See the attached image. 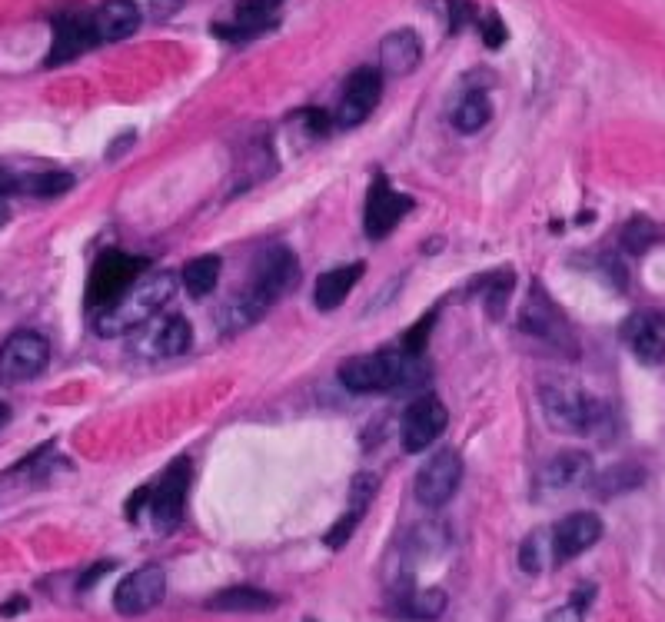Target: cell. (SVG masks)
<instances>
[{"instance_id": "22", "label": "cell", "mask_w": 665, "mask_h": 622, "mask_svg": "<svg viewBox=\"0 0 665 622\" xmlns=\"http://www.w3.org/2000/svg\"><path fill=\"white\" fill-rule=\"evenodd\" d=\"M363 273H366V263H346V267L326 270L313 287V303L326 313L343 307V300L353 293V287L360 283Z\"/></svg>"}, {"instance_id": "13", "label": "cell", "mask_w": 665, "mask_h": 622, "mask_svg": "<svg viewBox=\"0 0 665 622\" xmlns=\"http://www.w3.org/2000/svg\"><path fill=\"white\" fill-rule=\"evenodd\" d=\"M167 596V573L160 566H140L117 586L114 606L120 616H143L150 609H157Z\"/></svg>"}, {"instance_id": "38", "label": "cell", "mask_w": 665, "mask_h": 622, "mask_svg": "<svg viewBox=\"0 0 665 622\" xmlns=\"http://www.w3.org/2000/svg\"><path fill=\"white\" fill-rule=\"evenodd\" d=\"M107 569H110V563H100L97 569H87V573H84V579H80V589H90V583H97V579L104 576Z\"/></svg>"}, {"instance_id": "11", "label": "cell", "mask_w": 665, "mask_h": 622, "mask_svg": "<svg viewBox=\"0 0 665 622\" xmlns=\"http://www.w3.org/2000/svg\"><path fill=\"white\" fill-rule=\"evenodd\" d=\"M449 426V413L446 406L439 403V396H419V400L409 403V410L403 413V426H399V440H403L406 453H423L429 450L439 436L446 433Z\"/></svg>"}, {"instance_id": "1", "label": "cell", "mask_w": 665, "mask_h": 622, "mask_svg": "<svg viewBox=\"0 0 665 622\" xmlns=\"http://www.w3.org/2000/svg\"><path fill=\"white\" fill-rule=\"evenodd\" d=\"M296 280H300V263H296L290 247L263 250L260 260L253 263L247 290H243L233 303L223 307L220 330L240 333V330H247V326H253L257 320H263L266 310H270L276 300H283L286 293L296 287Z\"/></svg>"}, {"instance_id": "28", "label": "cell", "mask_w": 665, "mask_h": 622, "mask_svg": "<svg viewBox=\"0 0 665 622\" xmlns=\"http://www.w3.org/2000/svg\"><path fill=\"white\" fill-rule=\"evenodd\" d=\"M552 563V546H549V529H536L532 536H526V543L519 546V566L526 573H542Z\"/></svg>"}, {"instance_id": "23", "label": "cell", "mask_w": 665, "mask_h": 622, "mask_svg": "<svg viewBox=\"0 0 665 622\" xmlns=\"http://www.w3.org/2000/svg\"><path fill=\"white\" fill-rule=\"evenodd\" d=\"M213 613H266L276 606V596L263 593L257 586H230L207 603Z\"/></svg>"}, {"instance_id": "40", "label": "cell", "mask_w": 665, "mask_h": 622, "mask_svg": "<svg viewBox=\"0 0 665 622\" xmlns=\"http://www.w3.org/2000/svg\"><path fill=\"white\" fill-rule=\"evenodd\" d=\"M7 217H10V210H7L4 197H0V227H4V223H7Z\"/></svg>"}, {"instance_id": "5", "label": "cell", "mask_w": 665, "mask_h": 622, "mask_svg": "<svg viewBox=\"0 0 665 622\" xmlns=\"http://www.w3.org/2000/svg\"><path fill=\"white\" fill-rule=\"evenodd\" d=\"M143 270H147V263H143L140 257H133V253H120V250L104 253V257L94 263V270H90V283H87L90 307H94L97 313L114 307L133 283L140 280Z\"/></svg>"}, {"instance_id": "21", "label": "cell", "mask_w": 665, "mask_h": 622, "mask_svg": "<svg viewBox=\"0 0 665 622\" xmlns=\"http://www.w3.org/2000/svg\"><path fill=\"white\" fill-rule=\"evenodd\" d=\"M419 60H423V44L416 30H393L380 47V74L406 77L419 67Z\"/></svg>"}, {"instance_id": "29", "label": "cell", "mask_w": 665, "mask_h": 622, "mask_svg": "<svg viewBox=\"0 0 665 622\" xmlns=\"http://www.w3.org/2000/svg\"><path fill=\"white\" fill-rule=\"evenodd\" d=\"M74 187V177L64 170H54V173H37V177L24 180V190L34 193V197H60V193H67Z\"/></svg>"}, {"instance_id": "32", "label": "cell", "mask_w": 665, "mask_h": 622, "mask_svg": "<svg viewBox=\"0 0 665 622\" xmlns=\"http://www.w3.org/2000/svg\"><path fill=\"white\" fill-rule=\"evenodd\" d=\"M356 523H360V513H353V509H350V513H346V516L340 519V523H333L330 533L323 536V543L330 546V549H343L346 543H350V536H353Z\"/></svg>"}, {"instance_id": "6", "label": "cell", "mask_w": 665, "mask_h": 622, "mask_svg": "<svg viewBox=\"0 0 665 622\" xmlns=\"http://www.w3.org/2000/svg\"><path fill=\"white\" fill-rule=\"evenodd\" d=\"M47 363H50L47 336H40L34 330H20L14 336H7L4 346H0V383L7 386L30 383L47 370Z\"/></svg>"}, {"instance_id": "14", "label": "cell", "mask_w": 665, "mask_h": 622, "mask_svg": "<svg viewBox=\"0 0 665 622\" xmlns=\"http://www.w3.org/2000/svg\"><path fill=\"white\" fill-rule=\"evenodd\" d=\"M383 97V74L376 67H360L353 70L350 80L343 84L340 107H336V124L340 127H356L373 114L376 104Z\"/></svg>"}, {"instance_id": "31", "label": "cell", "mask_w": 665, "mask_h": 622, "mask_svg": "<svg viewBox=\"0 0 665 622\" xmlns=\"http://www.w3.org/2000/svg\"><path fill=\"white\" fill-rule=\"evenodd\" d=\"M376 476H370V473H360L353 479V489H350V496H353V513H360L363 516V509L373 503V496H376Z\"/></svg>"}, {"instance_id": "17", "label": "cell", "mask_w": 665, "mask_h": 622, "mask_svg": "<svg viewBox=\"0 0 665 622\" xmlns=\"http://www.w3.org/2000/svg\"><path fill=\"white\" fill-rule=\"evenodd\" d=\"M622 343L636 353V360L656 366L665 360V313L662 310H636L622 323Z\"/></svg>"}, {"instance_id": "26", "label": "cell", "mask_w": 665, "mask_h": 622, "mask_svg": "<svg viewBox=\"0 0 665 622\" xmlns=\"http://www.w3.org/2000/svg\"><path fill=\"white\" fill-rule=\"evenodd\" d=\"M489 117H493V107H489V97L483 90H469V94L453 107V127L459 134H479Z\"/></svg>"}, {"instance_id": "10", "label": "cell", "mask_w": 665, "mask_h": 622, "mask_svg": "<svg viewBox=\"0 0 665 622\" xmlns=\"http://www.w3.org/2000/svg\"><path fill=\"white\" fill-rule=\"evenodd\" d=\"M187 489H190V463L177 460L167 466V473L160 476V483L150 489V516L157 533H173L183 519V506H187Z\"/></svg>"}, {"instance_id": "30", "label": "cell", "mask_w": 665, "mask_h": 622, "mask_svg": "<svg viewBox=\"0 0 665 622\" xmlns=\"http://www.w3.org/2000/svg\"><path fill=\"white\" fill-rule=\"evenodd\" d=\"M436 316H439L436 310H433V313H426L423 320H419V323L413 326V330H406V333H403V350H406V356H413V360H416V356H423V350H426V340H429L426 333L433 330Z\"/></svg>"}, {"instance_id": "18", "label": "cell", "mask_w": 665, "mask_h": 622, "mask_svg": "<svg viewBox=\"0 0 665 622\" xmlns=\"http://www.w3.org/2000/svg\"><path fill=\"white\" fill-rule=\"evenodd\" d=\"M280 7L283 0H237L230 10V17L217 24L213 30L223 37V40H250L263 34V30L276 27V20H280Z\"/></svg>"}, {"instance_id": "7", "label": "cell", "mask_w": 665, "mask_h": 622, "mask_svg": "<svg viewBox=\"0 0 665 622\" xmlns=\"http://www.w3.org/2000/svg\"><path fill=\"white\" fill-rule=\"evenodd\" d=\"M516 326L529 336H536V340L549 343L552 350L559 353H576V336H572L566 316H562L556 307L549 303V297L542 293L539 287L529 290V297L523 300V307H519V320Z\"/></svg>"}, {"instance_id": "20", "label": "cell", "mask_w": 665, "mask_h": 622, "mask_svg": "<svg viewBox=\"0 0 665 622\" xmlns=\"http://www.w3.org/2000/svg\"><path fill=\"white\" fill-rule=\"evenodd\" d=\"M140 7L137 0H104L94 10V34L97 44H117V40H127L137 34L140 27Z\"/></svg>"}, {"instance_id": "9", "label": "cell", "mask_w": 665, "mask_h": 622, "mask_svg": "<svg viewBox=\"0 0 665 622\" xmlns=\"http://www.w3.org/2000/svg\"><path fill=\"white\" fill-rule=\"evenodd\" d=\"M459 483H463V456L456 450H439L423 463L416 473V499L419 506L439 509L456 496Z\"/></svg>"}, {"instance_id": "33", "label": "cell", "mask_w": 665, "mask_h": 622, "mask_svg": "<svg viewBox=\"0 0 665 622\" xmlns=\"http://www.w3.org/2000/svg\"><path fill=\"white\" fill-rule=\"evenodd\" d=\"M479 30H483L486 47H503L506 44V24H503V17H499V14L479 17Z\"/></svg>"}, {"instance_id": "27", "label": "cell", "mask_w": 665, "mask_h": 622, "mask_svg": "<svg viewBox=\"0 0 665 622\" xmlns=\"http://www.w3.org/2000/svg\"><path fill=\"white\" fill-rule=\"evenodd\" d=\"M403 613L419 622H433L446 613V593L443 589H419L403 599Z\"/></svg>"}, {"instance_id": "39", "label": "cell", "mask_w": 665, "mask_h": 622, "mask_svg": "<svg viewBox=\"0 0 665 622\" xmlns=\"http://www.w3.org/2000/svg\"><path fill=\"white\" fill-rule=\"evenodd\" d=\"M24 606H27V599H24V596H17V599H7V603H4V609H0V613H4V616H17Z\"/></svg>"}, {"instance_id": "8", "label": "cell", "mask_w": 665, "mask_h": 622, "mask_svg": "<svg viewBox=\"0 0 665 622\" xmlns=\"http://www.w3.org/2000/svg\"><path fill=\"white\" fill-rule=\"evenodd\" d=\"M133 333H137L133 353L143 356V360H173V356L187 353L193 343L190 323L180 313H160Z\"/></svg>"}, {"instance_id": "36", "label": "cell", "mask_w": 665, "mask_h": 622, "mask_svg": "<svg viewBox=\"0 0 665 622\" xmlns=\"http://www.w3.org/2000/svg\"><path fill=\"white\" fill-rule=\"evenodd\" d=\"M183 7V0H150V14L153 17H170V14H177V10Z\"/></svg>"}, {"instance_id": "37", "label": "cell", "mask_w": 665, "mask_h": 622, "mask_svg": "<svg viewBox=\"0 0 665 622\" xmlns=\"http://www.w3.org/2000/svg\"><path fill=\"white\" fill-rule=\"evenodd\" d=\"M24 190V180H17L14 173L0 170V197H10V193H20Z\"/></svg>"}, {"instance_id": "3", "label": "cell", "mask_w": 665, "mask_h": 622, "mask_svg": "<svg viewBox=\"0 0 665 622\" xmlns=\"http://www.w3.org/2000/svg\"><path fill=\"white\" fill-rule=\"evenodd\" d=\"M173 290H177V277L167 270L147 273L140 277L133 287L120 297L114 307L97 313V333L100 336H124L140 330L143 323H150L153 316H160V310L167 307Z\"/></svg>"}, {"instance_id": "2", "label": "cell", "mask_w": 665, "mask_h": 622, "mask_svg": "<svg viewBox=\"0 0 665 622\" xmlns=\"http://www.w3.org/2000/svg\"><path fill=\"white\" fill-rule=\"evenodd\" d=\"M539 406L552 430L569 436H596V440H612L616 433V416L602 400L582 393L579 383L566 376H542L539 380Z\"/></svg>"}, {"instance_id": "16", "label": "cell", "mask_w": 665, "mask_h": 622, "mask_svg": "<svg viewBox=\"0 0 665 622\" xmlns=\"http://www.w3.org/2000/svg\"><path fill=\"white\" fill-rule=\"evenodd\" d=\"M592 476H596V469H592L589 453L566 450V453L552 456V460L539 469L536 493L539 496H559V493H569V489H586Z\"/></svg>"}, {"instance_id": "34", "label": "cell", "mask_w": 665, "mask_h": 622, "mask_svg": "<svg viewBox=\"0 0 665 622\" xmlns=\"http://www.w3.org/2000/svg\"><path fill=\"white\" fill-rule=\"evenodd\" d=\"M652 230H656V227H649V223L636 220L626 233H622V240H626V247H629L632 253H639V250H646L649 240H656V233H652Z\"/></svg>"}, {"instance_id": "25", "label": "cell", "mask_w": 665, "mask_h": 622, "mask_svg": "<svg viewBox=\"0 0 665 622\" xmlns=\"http://www.w3.org/2000/svg\"><path fill=\"white\" fill-rule=\"evenodd\" d=\"M220 270H223L220 257H213V253H207V257L190 260L187 267H183V277H180V280H183V287H187L190 297L203 300V297H210V293L217 290Z\"/></svg>"}, {"instance_id": "12", "label": "cell", "mask_w": 665, "mask_h": 622, "mask_svg": "<svg viewBox=\"0 0 665 622\" xmlns=\"http://www.w3.org/2000/svg\"><path fill=\"white\" fill-rule=\"evenodd\" d=\"M413 210V197L393 190V183L386 177H376L370 193H366V210H363V227L370 240H383L399 227V220Z\"/></svg>"}, {"instance_id": "24", "label": "cell", "mask_w": 665, "mask_h": 622, "mask_svg": "<svg viewBox=\"0 0 665 622\" xmlns=\"http://www.w3.org/2000/svg\"><path fill=\"white\" fill-rule=\"evenodd\" d=\"M642 479H646V473H642L636 463H616V466L602 469L599 476H592L589 489L602 499H612V496H622V493H629V489L642 486Z\"/></svg>"}, {"instance_id": "15", "label": "cell", "mask_w": 665, "mask_h": 622, "mask_svg": "<svg viewBox=\"0 0 665 622\" xmlns=\"http://www.w3.org/2000/svg\"><path fill=\"white\" fill-rule=\"evenodd\" d=\"M602 539V519L596 513H572L559 519L549 529V546H552V563L562 566L569 559L586 553L589 546H596Z\"/></svg>"}, {"instance_id": "35", "label": "cell", "mask_w": 665, "mask_h": 622, "mask_svg": "<svg viewBox=\"0 0 665 622\" xmlns=\"http://www.w3.org/2000/svg\"><path fill=\"white\" fill-rule=\"evenodd\" d=\"M449 17H453V30H463L473 20V4L469 0H449Z\"/></svg>"}, {"instance_id": "19", "label": "cell", "mask_w": 665, "mask_h": 622, "mask_svg": "<svg viewBox=\"0 0 665 622\" xmlns=\"http://www.w3.org/2000/svg\"><path fill=\"white\" fill-rule=\"evenodd\" d=\"M97 44L94 34V14H64L54 20V47H50L47 64H67V60L80 57L84 50Z\"/></svg>"}, {"instance_id": "4", "label": "cell", "mask_w": 665, "mask_h": 622, "mask_svg": "<svg viewBox=\"0 0 665 622\" xmlns=\"http://www.w3.org/2000/svg\"><path fill=\"white\" fill-rule=\"evenodd\" d=\"M409 356H399L396 350H380V353H363L353 356L340 366V383L350 393H386L403 386Z\"/></svg>"}, {"instance_id": "41", "label": "cell", "mask_w": 665, "mask_h": 622, "mask_svg": "<svg viewBox=\"0 0 665 622\" xmlns=\"http://www.w3.org/2000/svg\"><path fill=\"white\" fill-rule=\"evenodd\" d=\"M7 420H10V410H7V403H4V400H0V426H4Z\"/></svg>"}]
</instances>
